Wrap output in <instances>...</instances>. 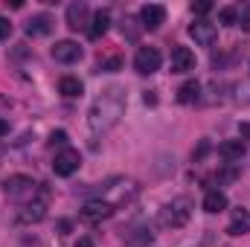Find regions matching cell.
<instances>
[{"label": "cell", "mask_w": 250, "mask_h": 247, "mask_svg": "<svg viewBox=\"0 0 250 247\" xmlns=\"http://www.w3.org/2000/svg\"><path fill=\"white\" fill-rule=\"evenodd\" d=\"M192 218V201L189 198H172L163 209H160V221L166 227H184Z\"/></svg>", "instance_id": "cell-2"}, {"label": "cell", "mask_w": 250, "mask_h": 247, "mask_svg": "<svg viewBox=\"0 0 250 247\" xmlns=\"http://www.w3.org/2000/svg\"><path fill=\"white\" fill-rule=\"evenodd\" d=\"M53 59L62 64H73L82 59V47L76 44V41H56V47H53Z\"/></svg>", "instance_id": "cell-11"}, {"label": "cell", "mask_w": 250, "mask_h": 247, "mask_svg": "<svg viewBox=\"0 0 250 247\" xmlns=\"http://www.w3.org/2000/svg\"><path fill=\"white\" fill-rule=\"evenodd\" d=\"M44 215H47V195H41V198H32L26 206H23V212L18 215L23 224H38V221H44Z\"/></svg>", "instance_id": "cell-10"}, {"label": "cell", "mask_w": 250, "mask_h": 247, "mask_svg": "<svg viewBox=\"0 0 250 247\" xmlns=\"http://www.w3.org/2000/svg\"><path fill=\"white\" fill-rule=\"evenodd\" d=\"M140 21H143V29H157L166 21V9L160 3H148L140 9Z\"/></svg>", "instance_id": "cell-12"}, {"label": "cell", "mask_w": 250, "mask_h": 247, "mask_svg": "<svg viewBox=\"0 0 250 247\" xmlns=\"http://www.w3.org/2000/svg\"><path fill=\"white\" fill-rule=\"evenodd\" d=\"M9 35H12V23L6 18H0V41H6Z\"/></svg>", "instance_id": "cell-26"}, {"label": "cell", "mask_w": 250, "mask_h": 247, "mask_svg": "<svg viewBox=\"0 0 250 247\" xmlns=\"http://www.w3.org/2000/svg\"><path fill=\"white\" fill-rule=\"evenodd\" d=\"M242 137H250V123L242 125Z\"/></svg>", "instance_id": "cell-32"}, {"label": "cell", "mask_w": 250, "mask_h": 247, "mask_svg": "<svg viewBox=\"0 0 250 247\" xmlns=\"http://www.w3.org/2000/svg\"><path fill=\"white\" fill-rule=\"evenodd\" d=\"M53 32V18L50 15H35L26 23V35H50Z\"/></svg>", "instance_id": "cell-16"}, {"label": "cell", "mask_w": 250, "mask_h": 247, "mask_svg": "<svg viewBox=\"0 0 250 247\" xmlns=\"http://www.w3.org/2000/svg\"><path fill=\"white\" fill-rule=\"evenodd\" d=\"M160 64H163V56H160V50H157V47H140V50H137V56H134V70H137V73H143V76L157 73V70H160Z\"/></svg>", "instance_id": "cell-4"}, {"label": "cell", "mask_w": 250, "mask_h": 247, "mask_svg": "<svg viewBox=\"0 0 250 247\" xmlns=\"http://www.w3.org/2000/svg\"><path fill=\"white\" fill-rule=\"evenodd\" d=\"M76 247H93V242H90V239H87V236H82V239H79V242H76Z\"/></svg>", "instance_id": "cell-30"}, {"label": "cell", "mask_w": 250, "mask_h": 247, "mask_svg": "<svg viewBox=\"0 0 250 247\" xmlns=\"http://www.w3.org/2000/svg\"><path fill=\"white\" fill-rule=\"evenodd\" d=\"M209 9H212V3H209V0H201V3H192V12H195V15H201V18H204V15H209Z\"/></svg>", "instance_id": "cell-25"}, {"label": "cell", "mask_w": 250, "mask_h": 247, "mask_svg": "<svg viewBox=\"0 0 250 247\" xmlns=\"http://www.w3.org/2000/svg\"><path fill=\"white\" fill-rule=\"evenodd\" d=\"M224 209H227V195L221 189H209L204 195V212L215 215V212H224Z\"/></svg>", "instance_id": "cell-14"}, {"label": "cell", "mask_w": 250, "mask_h": 247, "mask_svg": "<svg viewBox=\"0 0 250 247\" xmlns=\"http://www.w3.org/2000/svg\"><path fill=\"white\" fill-rule=\"evenodd\" d=\"M120 67H123V59H120V56L99 59V70H108V73H114V70H120Z\"/></svg>", "instance_id": "cell-22"}, {"label": "cell", "mask_w": 250, "mask_h": 247, "mask_svg": "<svg viewBox=\"0 0 250 247\" xmlns=\"http://www.w3.org/2000/svg\"><path fill=\"white\" fill-rule=\"evenodd\" d=\"M198 96H201V84H198V82H187V84L178 90V102H181V105L198 102Z\"/></svg>", "instance_id": "cell-19"}, {"label": "cell", "mask_w": 250, "mask_h": 247, "mask_svg": "<svg viewBox=\"0 0 250 247\" xmlns=\"http://www.w3.org/2000/svg\"><path fill=\"white\" fill-rule=\"evenodd\" d=\"M143 99H146V105H157V96H154V93H151V90H148V93H146V96H143Z\"/></svg>", "instance_id": "cell-29"}, {"label": "cell", "mask_w": 250, "mask_h": 247, "mask_svg": "<svg viewBox=\"0 0 250 247\" xmlns=\"http://www.w3.org/2000/svg\"><path fill=\"white\" fill-rule=\"evenodd\" d=\"M87 18H90L87 3L79 0V3H70V6H67V26H70V29H87V26H90Z\"/></svg>", "instance_id": "cell-9"}, {"label": "cell", "mask_w": 250, "mask_h": 247, "mask_svg": "<svg viewBox=\"0 0 250 247\" xmlns=\"http://www.w3.org/2000/svg\"><path fill=\"white\" fill-rule=\"evenodd\" d=\"M3 195L9 201H32L38 195V184L26 175H12L6 184H3Z\"/></svg>", "instance_id": "cell-3"}, {"label": "cell", "mask_w": 250, "mask_h": 247, "mask_svg": "<svg viewBox=\"0 0 250 247\" xmlns=\"http://www.w3.org/2000/svg\"><path fill=\"white\" fill-rule=\"evenodd\" d=\"M207 151H209V143H201V148H198V151H195L192 157H195V160H201V157H204Z\"/></svg>", "instance_id": "cell-28"}, {"label": "cell", "mask_w": 250, "mask_h": 247, "mask_svg": "<svg viewBox=\"0 0 250 247\" xmlns=\"http://www.w3.org/2000/svg\"><path fill=\"white\" fill-rule=\"evenodd\" d=\"M131 23H134V18H125V21H123V35L134 41V38L140 35V29H143V26H131Z\"/></svg>", "instance_id": "cell-23"}, {"label": "cell", "mask_w": 250, "mask_h": 247, "mask_svg": "<svg viewBox=\"0 0 250 247\" xmlns=\"http://www.w3.org/2000/svg\"><path fill=\"white\" fill-rule=\"evenodd\" d=\"M6 134H9V123H6V120H0V137H6Z\"/></svg>", "instance_id": "cell-31"}, {"label": "cell", "mask_w": 250, "mask_h": 247, "mask_svg": "<svg viewBox=\"0 0 250 247\" xmlns=\"http://www.w3.org/2000/svg\"><path fill=\"white\" fill-rule=\"evenodd\" d=\"M218 157H224L227 163L242 160V157H245V143H242V140H227V143H221V145H218Z\"/></svg>", "instance_id": "cell-15"}, {"label": "cell", "mask_w": 250, "mask_h": 247, "mask_svg": "<svg viewBox=\"0 0 250 247\" xmlns=\"http://www.w3.org/2000/svg\"><path fill=\"white\" fill-rule=\"evenodd\" d=\"M108 26H111V12L108 9H99L93 18H90V26H87V38H102L105 32H108Z\"/></svg>", "instance_id": "cell-13"}, {"label": "cell", "mask_w": 250, "mask_h": 247, "mask_svg": "<svg viewBox=\"0 0 250 247\" xmlns=\"http://www.w3.org/2000/svg\"><path fill=\"white\" fill-rule=\"evenodd\" d=\"M79 163H82V157H79L76 148H62V151L56 154V160H53V172H56L59 178H70V175L79 169Z\"/></svg>", "instance_id": "cell-5"}, {"label": "cell", "mask_w": 250, "mask_h": 247, "mask_svg": "<svg viewBox=\"0 0 250 247\" xmlns=\"http://www.w3.org/2000/svg\"><path fill=\"white\" fill-rule=\"evenodd\" d=\"M125 90L120 84H111V87H105L96 99H93V105H90V111H87V123H90V131L93 134H105V131H111L114 125L123 120L125 114Z\"/></svg>", "instance_id": "cell-1"}, {"label": "cell", "mask_w": 250, "mask_h": 247, "mask_svg": "<svg viewBox=\"0 0 250 247\" xmlns=\"http://www.w3.org/2000/svg\"><path fill=\"white\" fill-rule=\"evenodd\" d=\"M236 26H242L245 32H250V6L239 9V23H236Z\"/></svg>", "instance_id": "cell-24"}, {"label": "cell", "mask_w": 250, "mask_h": 247, "mask_svg": "<svg viewBox=\"0 0 250 247\" xmlns=\"http://www.w3.org/2000/svg\"><path fill=\"white\" fill-rule=\"evenodd\" d=\"M215 178H218V184H233V181L239 178V172H236V166L230 163V166H224V169H221Z\"/></svg>", "instance_id": "cell-21"}, {"label": "cell", "mask_w": 250, "mask_h": 247, "mask_svg": "<svg viewBox=\"0 0 250 247\" xmlns=\"http://www.w3.org/2000/svg\"><path fill=\"white\" fill-rule=\"evenodd\" d=\"M218 21H221L224 26H236V23H239V6H224V9L218 12Z\"/></svg>", "instance_id": "cell-20"}, {"label": "cell", "mask_w": 250, "mask_h": 247, "mask_svg": "<svg viewBox=\"0 0 250 247\" xmlns=\"http://www.w3.org/2000/svg\"><path fill=\"white\" fill-rule=\"evenodd\" d=\"M169 67H172V73H189V70H195V53L189 47L175 44L172 56H169Z\"/></svg>", "instance_id": "cell-8"}, {"label": "cell", "mask_w": 250, "mask_h": 247, "mask_svg": "<svg viewBox=\"0 0 250 247\" xmlns=\"http://www.w3.org/2000/svg\"><path fill=\"white\" fill-rule=\"evenodd\" d=\"M114 209H117V206H114L111 201L93 198V201H87V204L82 206V218H87V221H102V218H111Z\"/></svg>", "instance_id": "cell-7"}, {"label": "cell", "mask_w": 250, "mask_h": 247, "mask_svg": "<svg viewBox=\"0 0 250 247\" xmlns=\"http://www.w3.org/2000/svg\"><path fill=\"white\" fill-rule=\"evenodd\" d=\"M64 143H67V134H64V131H53L50 145H64Z\"/></svg>", "instance_id": "cell-27"}, {"label": "cell", "mask_w": 250, "mask_h": 247, "mask_svg": "<svg viewBox=\"0 0 250 247\" xmlns=\"http://www.w3.org/2000/svg\"><path fill=\"white\" fill-rule=\"evenodd\" d=\"M82 82L76 79V76H64L62 82H59V93H64L67 99H76V96H82Z\"/></svg>", "instance_id": "cell-18"}, {"label": "cell", "mask_w": 250, "mask_h": 247, "mask_svg": "<svg viewBox=\"0 0 250 247\" xmlns=\"http://www.w3.org/2000/svg\"><path fill=\"white\" fill-rule=\"evenodd\" d=\"M227 233H230V236H242V233H250V212H248V209H236V215H233V221H230Z\"/></svg>", "instance_id": "cell-17"}, {"label": "cell", "mask_w": 250, "mask_h": 247, "mask_svg": "<svg viewBox=\"0 0 250 247\" xmlns=\"http://www.w3.org/2000/svg\"><path fill=\"white\" fill-rule=\"evenodd\" d=\"M189 38H195V44H201V47H212L218 38V29H215V23L198 18L195 23H189Z\"/></svg>", "instance_id": "cell-6"}]
</instances>
